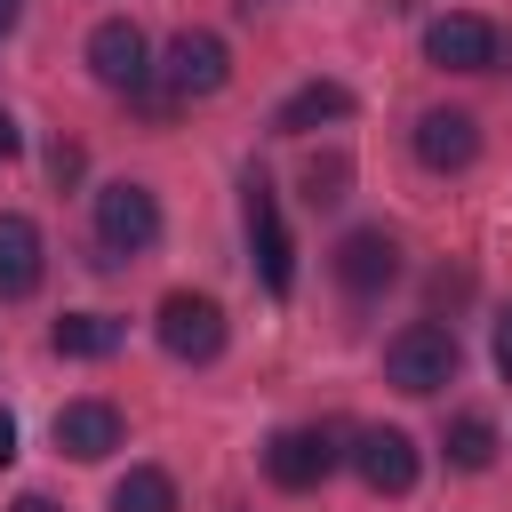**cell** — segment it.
Instances as JSON below:
<instances>
[{"label": "cell", "mask_w": 512, "mask_h": 512, "mask_svg": "<svg viewBox=\"0 0 512 512\" xmlns=\"http://www.w3.org/2000/svg\"><path fill=\"white\" fill-rule=\"evenodd\" d=\"M88 72L112 88V96H136L152 120L168 112V96H152V40H144V24H128V16H104L96 32H88Z\"/></svg>", "instance_id": "1"}, {"label": "cell", "mask_w": 512, "mask_h": 512, "mask_svg": "<svg viewBox=\"0 0 512 512\" xmlns=\"http://www.w3.org/2000/svg\"><path fill=\"white\" fill-rule=\"evenodd\" d=\"M456 368H464V344H456V328H440V320H408L392 344H384V376L400 384V392H448L456 384Z\"/></svg>", "instance_id": "2"}, {"label": "cell", "mask_w": 512, "mask_h": 512, "mask_svg": "<svg viewBox=\"0 0 512 512\" xmlns=\"http://www.w3.org/2000/svg\"><path fill=\"white\" fill-rule=\"evenodd\" d=\"M240 216H248L256 280H264L272 296H288V288H296V240H288V224H280V192H272L264 168H248V184H240Z\"/></svg>", "instance_id": "3"}, {"label": "cell", "mask_w": 512, "mask_h": 512, "mask_svg": "<svg viewBox=\"0 0 512 512\" xmlns=\"http://www.w3.org/2000/svg\"><path fill=\"white\" fill-rule=\"evenodd\" d=\"M224 80H232V48H224V32L184 24V32L168 40V56H160V96H168V104H200V96H216Z\"/></svg>", "instance_id": "4"}, {"label": "cell", "mask_w": 512, "mask_h": 512, "mask_svg": "<svg viewBox=\"0 0 512 512\" xmlns=\"http://www.w3.org/2000/svg\"><path fill=\"white\" fill-rule=\"evenodd\" d=\"M160 240V200H152V184H136V176H120V184H104L96 192V264H120V256H144Z\"/></svg>", "instance_id": "5"}, {"label": "cell", "mask_w": 512, "mask_h": 512, "mask_svg": "<svg viewBox=\"0 0 512 512\" xmlns=\"http://www.w3.org/2000/svg\"><path fill=\"white\" fill-rule=\"evenodd\" d=\"M336 464H344L336 424H288V432H272V440H264V480H272V488H288V496L320 488Z\"/></svg>", "instance_id": "6"}, {"label": "cell", "mask_w": 512, "mask_h": 512, "mask_svg": "<svg viewBox=\"0 0 512 512\" xmlns=\"http://www.w3.org/2000/svg\"><path fill=\"white\" fill-rule=\"evenodd\" d=\"M152 336H160V352L168 360H216L224 352V304L216 296H200V288H176V296H160V320H152Z\"/></svg>", "instance_id": "7"}, {"label": "cell", "mask_w": 512, "mask_h": 512, "mask_svg": "<svg viewBox=\"0 0 512 512\" xmlns=\"http://www.w3.org/2000/svg\"><path fill=\"white\" fill-rule=\"evenodd\" d=\"M424 56H432L440 72H488V64L504 56V32H496L488 16H472V8H448V16L424 24Z\"/></svg>", "instance_id": "8"}, {"label": "cell", "mask_w": 512, "mask_h": 512, "mask_svg": "<svg viewBox=\"0 0 512 512\" xmlns=\"http://www.w3.org/2000/svg\"><path fill=\"white\" fill-rule=\"evenodd\" d=\"M352 472L376 488V496H408L416 488V440L400 432V424H368V432H352Z\"/></svg>", "instance_id": "9"}, {"label": "cell", "mask_w": 512, "mask_h": 512, "mask_svg": "<svg viewBox=\"0 0 512 512\" xmlns=\"http://www.w3.org/2000/svg\"><path fill=\"white\" fill-rule=\"evenodd\" d=\"M416 160H424L432 176H456V168H472V160H480V120H472V112H456V104H432V112H416Z\"/></svg>", "instance_id": "10"}, {"label": "cell", "mask_w": 512, "mask_h": 512, "mask_svg": "<svg viewBox=\"0 0 512 512\" xmlns=\"http://www.w3.org/2000/svg\"><path fill=\"white\" fill-rule=\"evenodd\" d=\"M336 280H344L352 296H384V288L400 280V240H392L384 224L344 232V240H336Z\"/></svg>", "instance_id": "11"}, {"label": "cell", "mask_w": 512, "mask_h": 512, "mask_svg": "<svg viewBox=\"0 0 512 512\" xmlns=\"http://www.w3.org/2000/svg\"><path fill=\"white\" fill-rule=\"evenodd\" d=\"M56 448H64L72 464L112 456V448H120V408H112V400H64V408H56Z\"/></svg>", "instance_id": "12"}, {"label": "cell", "mask_w": 512, "mask_h": 512, "mask_svg": "<svg viewBox=\"0 0 512 512\" xmlns=\"http://www.w3.org/2000/svg\"><path fill=\"white\" fill-rule=\"evenodd\" d=\"M40 272H48V240H40V224L16 216V208H0V296H8V304L32 296Z\"/></svg>", "instance_id": "13"}, {"label": "cell", "mask_w": 512, "mask_h": 512, "mask_svg": "<svg viewBox=\"0 0 512 512\" xmlns=\"http://www.w3.org/2000/svg\"><path fill=\"white\" fill-rule=\"evenodd\" d=\"M328 120H352V88H344V80H304V88L280 96V112H272L280 136H312V128H328Z\"/></svg>", "instance_id": "14"}, {"label": "cell", "mask_w": 512, "mask_h": 512, "mask_svg": "<svg viewBox=\"0 0 512 512\" xmlns=\"http://www.w3.org/2000/svg\"><path fill=\"white\" fill-rule=\"evenodd\" d=\"M120 336H128V328H120L112 312H64V320L48 328V344H56L64 360H112Z\"/></svg>", "instance_id": "15"}, {"label": "cell", "mask_w": 512, "mask_h": 512, "mask_svg": "<svg viewBox=\"0 0 512 512\" xmlns=\"http://www.w3.org/2000/svg\"><path fill=\"white\" fill-rule=\"evenodd\" d=\"M440 456H448L456 472H488V464H496V424H488L480 408L448 416V432H440Z\"/></svg>", "instance_id": "16"}, {"label": "cell", "mask_w": 512, "mask_h": 512, "mask_svg": "<svg viewBox=\"0 0 512 512\" xmlns=\"http://www.w3.org/2000/svg\"><path fill=\"white\" fill-rule=\"evenodd\" d=\"M112 512H176V480L160 464H136L112 480Z\"/></svg>", "instance_id": "17"}, {"label": "cell", "mask_w": 512, "mask_h": 512, "mask_svg": "<svg viewBox=\"0 0 512 512\" xmlns=\"http://www.w3.org/2000/svg\"><path fill=\"white\" fill-rule=\"evenodd\" d=\"M344 184H352V160H344V152H320V160H304V200H312V208L344 200Z\"/></svg>", "instance_id": "18"}, {"label": "cell", "mask_w": 512, "mask_h": 512, "mask_svg": "<svg viewBox=\"0 0 512 512\" xmlns=\"http://www.w3.org/2000/svg\"><path fill=\"white\" fill-rule=\"evenodd\" d=\"M80 168H88V152H80L72 136H56V144H48V176H56V184H80Z\"/></svg>", "instance_id": "19"}, {"label": "cell", "mask_w": 512, "mask_h": 512, "mask_svg": "<svg viewBox=\"0 0 512 512\" xmlns=\"http://www.w3.org/2000/svg\"><path fill=\"white\" fill-rule=\"evenodd\" d=\"M496 368L512 376V304H504V320H496Z\"/></svg>", "instance_id": "20"}, {"label": "cell", "mask_w": 512, "mask_h": 512, "mask_svg": "<svg viewBox=\"0 0 512 512\" xmlns=\"http://www.w3.org/2000/svg\"><path fill=\"white\" fill-rule=\"evenodd\" d=\"M0 464H16V416L0 408Z\"/></svg>", "instance_id": "21"}, {"label": "cell", "mask_w": 512, "mask_h": 512, "mask_svg": "<svg viewBox=\"0 0 512 512\" xmlns=\"http://www.w3.org/2000/svg\"><path fill=\"white\" fill-rule=\"evenodd\" d=\"M8 512H56V504H48V496H16Z\"/></svg>", "instance_id": "22"}, {"label": "cell", "mask_w": 512, "mask_h": 512, "mask_svg": "<svg viewBox=\"0 0 512 512\" xmlns=\"http://www.w3.org/2000/svg\"><path fill=\"white\" fill-rule=\"evenodd\" d=\"M16 16H24V0H0V32H8V24H16Z\"/></svg>", "instance_id": "23"}]
</instances>
